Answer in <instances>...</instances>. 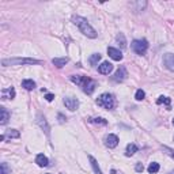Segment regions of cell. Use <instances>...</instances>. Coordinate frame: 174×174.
Masks as SVG:
<instances>
[{"instance_id":"4316f807","label":"cell","mask_w":174,"mask_h":174,"mask_svg":"<svg viewBox=\"0 0 174 174\" xmlns=\"http://www.w3.org/2000/svg\"><path fill=\"white\" fill-rule=\"evenodd\" d=\"M163 150H164V151H166V152H167V154H169V155H170L171 158H173V159H174V150L169 148V147H163Z\"/></svg>"},{"instance_id":"d4e9b609","label":"cell","mask_w":174,"mask_h":174,"mask_svg":"<svg viewBox=\"0 0 174 174\" xmlns=\"http://www.w3.org/2000/svg\"><path fill=\"white\" fill-rule=\"evenodd\" d=\"M1 174H11V169L8 167V164L7 163H1Z\"/></svg>"},{"instance_id":"7a4b0ae2","label":"cell","mask_w":174,"mask_h":174,"mask_svg":"<svg viewBox=\"0 0 174 174\" xmlns=\"http://www.w3.org/2000/svg\"><path fill=\"white\" fill-rule=\"evenodd\" d=\"M72 22H74L75 25L79 27V30L83 33L84 36L88 37V38H95V37H97V31L91 27L90 23L87 22V19L76 15V16H72Z\"/></svg>"},{"instance_id":"2e32d148","label":"cell","mask_w":174,"mask_h":174,"mask_svg":"<svg viewBox=\"0 0 174 174\" xmlns=\"http://www.w3.org/2000/svg\"><path fill=\"white\" fill-rule=\"evenodd\" d=\"M22 87L26 88V90H34V87H36V83L30 79H26V80L22 82Z\"/></svg>"},{"instance_id":"6da1fadb","label":"cell","mask_w":174,"mask_h":174,"mask_svg":"<svg viewBox=\"0 0 174 174\" xmlns=\"http://www.w3.org/2000/svg\"><path fill=\"white\" fill-rule=\"evenodd\" d=\"M71 80L74 83H76L77 86L82 87V90L84 91L86 94H93L95 87H97V82L90 79L87 76H77V75H72L71 76Z\"/></svg>"},{"instance_id":"f546056e","label":"cell","mask_w":174,"mask_h":174,"mask_svg":"<svg viewBox=\"0 0 174 174\" xmlns=\"http://www.w3.org/2000/svg\"><path fill=\"white\" fill-rule=\"evenodd\" d=\"M170 174H174V170H173V171H171V173H170Z\"/></svg>"},{"instance_id":"7c38bea8","label":"cell","mask_w":174,"mask_h":174,"mask_svg":"<svg viewBox=\"0 0 174 174\" xmlns=\"http://www.w3.org/2000/svg\"><path fill=\"white\" fill-rule=\"evenodd\" d=\"M15 97V90H14V87H8V88H4L1 91V99H12Z\"/></svg>"},{"instance_id":"9a60e30c","label":"cell","mask_w":174,"mask_h":174,"mask_svg":"<svg viewBox=\"0 0 174 174\" xmlns=\"http://www.w3.org/2000/svg\"><path fill=\"white\" fill-rule=\"evenodd\" d=\"M52 63H53V64H55L57 68H61V67H64V65L68 63V58H67V57H61V58H53V60H52Z\"/></svg>"},{"instance_id":"ba28073f","label":"cell","mask_w":174,"mask_h":174,"mask_svg":"<svg viewBox=\"0 0 174 174\" xmlns=\"http://www.w3.org/2000/svg\"><path fill=\"white\" fill-rule=\"evenodd\" d=\"M126 76H128V72H126V69H125V67L124 65H121V67L117 69V72L114 74V80L116 82H123V80H125L126 79Z\"/></svg>"},{"instance_id":"d6986e66","label":"cell","mask_w":174,"mask_h":174,"mask_svg":"<svg viewBox=\"0 0 174 174\" xmlns=\"http://www.w3.org/2000/svg\"><path fill=\"white\" fill-rule=\"evenodd\" d=\"M136 151H137V145H136V144L131 143V144H128V145H126V155H128V156L133 155Z\"/></svg>"},{"instance_id":"5bb4252c","label":"cell","mask_w":174,"mask_h":174,"mask_svg":"<svg viewBox=\"0 0 174 174\" xmlns=\"http://www.w3.org/2000/svg\"><path fill=\"white\" fill-rule=\"evenodd\" d=\"M0 113H1V121H0V124L1 125H4V124H7V121H8V118H10V112L6 109V107H0Z\"/></svg>"},{"instance_id":"4fadbf2b","label":"cell","mask_w":174,"mask_h":174,"mask_svg":"<svg viewBox=\"0 0 174 174\" xmlns=\"http://www.w3.org/2000/svg\"><path fill=\"white\" fill-rule=\"evenodd\" d=\"M36 163L38 164V166H41V167H46L49 163L48 158H46L44 154H38L37 155V158H36Z\"/></svg>"},{"instance_id":"603a6c76","label":"cell","mask_w":174,"mask_h":174,"mask_svg":"<svg viewBox=\"0 0 174 174\" xmlns=\"http://www.w3.org/2000/svg\"><path fill=\"white\" fill-rule=\"evenodd\" d=\"M170 102H171L170 98H167V97H159V99L156 101V103H158V105H161V103H166L169 109H170Z\"/></svg>"},{"instance_id":"8992f818","label":"cell","mask_w":174,"mask_h":174,"mask_svg":"<svg viewBox=\"0 0 174 174\" xmlns=\"http://www.w3.org/2000/svg\"><path fill=\"white\" fill-rule=\"evenodd\" d=\"M163 64L169 71L174 72V55L173 53H166L163 56Z\"/></svg>"},{"instance_id":"ffe728a7","label":"cell","mask_w":174,"mask_h":174,"mask_svg":"<svg viewBox=\"0 0 174 174\" xmlns=\"http://www.w3.org/2000/svg\"><path fill=\"white\" fill-rule=\"evenodd\" d=\"M88 159H90L91 166H93V169H94V171H95V174H102V171H101V169H99V166H98L97 161H95L93 156H88Z\"/></svg>"},{"instance_id":"e0dca14e","label":"cell","mask_w":174,"mask_h":174,"mask_svg":"<svg viewBox=\"0 0 174 174\" xmlns=\"http://www.w3.org/2000/svg\"><path fill=\"white\" fill-rule=\"evenodd\" d=\"M4 136H6V137H8V139H11V137L16 139V137H19V132H18L16 129H8V131H6Z\"/></svg>"},{"instance_id":"5b68a950","label":"cell","mask_w":174,"mask_h":174,"mask_svg":"<svg viewBox=\"0 0 174 174\" xmlns=\"http://www.w3.org/2000/svg\"><path fill=\"white\" fill-rule=\"evenodd\" d=\"M3 65H15V64H39V60L34 58H4L1 60Z\"/></svg>"},{"instance_id":"3957f363","label":"cell","mask_w":174,"mask_h":174,"mask_svg":"<svg viewBox=\"0 0 174 174\" xmlns=\"http://www.w3.org/2000/svg\"><path fill=\"white\" fill-rule=\"evenodd\" d=\"M97 105L98 106L105 107V109H107V110H112L113 107L116 106V99H114V97H113L112 94L105 93L97 99Z\"/></svg>"},{"instance_id":"4dcf8cb0","label":"cell","mask_w":174,"mask_h":174,"mask_svg":"<svg viewBox=\"0 0 174 174\" xmlns=\"http://www.w3.org/2000/svg\"><path fill=\"white\" fill-rule=\"evenodd\" d=\"M173 125H174V118H173Z\"/></svg>"},{"instance_id":"44dd1931","label":"cell","mask_w":174,"mask_h":174,"mask_svg":"<svg viewBox=\"0 0 174 174\" xmlns=\"http://www.w3.org/2000/svg\"><path fill=\"white\" fill-rule=\"evenodd\" d=\"M99 60H101V55H99V53H94V55H91V57L88 58V61H90L91 65H97Z\"/></svg>"},{"instance_id":"52a82bcc","label":"cell","mask_w":174,"mask_h":174,"mask_svg":"<svg viewBox=\"0 0 174 174\" xmlns=\"http://www.w3.org/2000/svg\"><path fill=\"white\" fill-rule=\"evenodd\" d=\"M64 105L67 106V109L69 110H76L77 106H79V101L76 99V98H71V97H65L64 98Z\"/></svg>"},{"instance_id":"cb8c5ba5","label":"cell","mask_w":174,"mask_h":174,"mask_svg":"<svg viewBox=\"0 0 174 174\" xmlns=\"http://www.w3.org/2000/svg\"><path fill=\"white\" fill-rule=\"evenodd\" d=\"M144 97H145V94H144V91H143V90H137V91H136L135 98L137 101H143V99H144Z\"/></svg>"},{"instance_id":"9c48e42d","label":"cell","mask_w":174,"mask_h":174,"mask_svg":"<svg viewBox=\"0 0 174 174\" xmlns=\"http://www.w3.org/2000/svg\"><path fill=\"white\" fill-rule=\"evenodd\" d=\"M98 71H99V74H102V75H109L110 72L113 71V64L109 61H103L102 64L98 67Z\"/></svg>"},{"instance_id":"30bf717a","label":"cell","mask_w":174,"mask_h":174,"mask_svg":"<svg viewBox=\"0 0 174 174\" xmlns=\"http://www.w3.org/2000/svg\"><path fill=\"white\" fill-rule=\"evenodd\" d=\"M105 144H106L109 148H114V147H117V144H118V137H117L116 135H107L106 139H105Z\"/></svg>"},{"instance_id":"484cf974","label":"cell","mask_w":174,"mask_h":174,"mask_svg":"<svg viewBox=\"0 0 174 174\" xmlns=\"http://www.w3.org/2000/svg\"><path fill=\"white\" fill-rule=\"evenodd\" d=\"M135 170L137 171V173H143V170H144V166H143V163H136Z\"/></svg>"},{"instance_id":"f1b7e54d","label":"cell","mask_w":174,"mask_h":174,"mask_svg":"<svg viewBox=\"0 0 174 174\" xmlns=\"http://www.w3.org/2000/svg\"><path fill=\"white\" fill-rule=\"evenodd\" d=\"M53 98H55V95H53V94H46V95H45V99L49 101V102H50V101H53Z\"/></svg>"},{"instance_id":"ac0fdd59","label":"cell","mask_w":174,"mask_h":174,"mask_svg":"<svg viewBox=\"0 0 174 174\" xmlns=\"http://www.w3.org/2000/svg\"><path fill=\"white\" fill-rule=\"evenodd\" d=\"M148 173L150 174H155V173H158L159 171V163H156V162H152V163H150L148 166Z\"/></svg>"},{"instance_id":"277c9868","label":"cell","mask_w":174,"mask_h":174,"mask_svg":"<svg viewBox=\"0 0 174 174\" xmlns=\"http://www.w3.org/2000/svg\"><path fill=\"white\" fill-rule=\"evenodd\" d=\"M131 46H132V50L135 52V53L143 56L145 52H147V49H148V42H147V39H144V38L143 39H133Z\"/></svg>"},{"instance_id":"8fae6325","label":"cell","mask_w":174,"mask_h":174,"mask_svg":"<svg viewBox=\"0 0 174 174\" xmlns=\"http://www.w3.org/2000/svg\"><path fill=\"white\" fill-rule=\"evenodd\" d=\"M107 55L113 58V60H116V61H120V60H123V53L116 48H107Z\"/></svg>"},{"instance_id":"83f0119b","label":"cell","mask_w":174,"mask_h":174,"mask_svg":"<svg viewBox=\"0 0 174 174\" xmlns=\"http://www.w3.org/2000/svg\"><path fill=\"white\" fill-rule=\"evenodd\" d=\"M93 123H95V124H106V121L103 118H94V120H91Z\"/></svg>"},{"instance_id":"7402d4cb","label":"cell","mask_w":174,"mask_h":174,"mask_svg":"<svg viewBox=\"0 0 174 174\" xmlns=\"http://www.w3.org/2000/svg\"><path fill=\"white\" fill-rule=\"evenodd\" d=\"M117 42L121 45V48H125L126 46V41H125V37H124L123 33H120L118 36H117Z\"/></svg>"}]
</instances>
